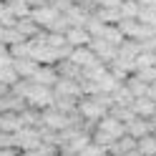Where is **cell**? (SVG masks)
Returning a JSON list of instances; mask_svg holds the SVG:
<instances>
[{
    "label": "cell",
    "instance_id": "obj_1",
    "mask_svg": "<svg viewBox=\"0 0 156 156\" xmlns=\"http://www.w3.org/2000/svg\"><path fill=\"white\" fill-rule=\"evenodd\" d=\"M121 136H126V123L119 121L113 113H106L103 119L93 126V131H91V141L93 144H98L103 146V149H108V146L113 141H119Z\"/></svg>",
    "mask_w": 156,
    "mask_h": 156
},
{
    "label": "cell",
    "instance_id": "obj_2",
    "mask_svg": "<svg viewBox=\"0 0 156 156\" xmlns=\"http://www.w3.org/2000/svg\"><path fill=\"white\" fill-rule=\"evenodd\" d=\"M13 146L18 151H33L43 146V129H28L23 126L20 131L13 133Z\"/></svg>",
    "mask_w": 156,
    "mask_h": 156
},
{
    "label": "cell",
    "instance_id": "obj_3",
    "mask_svg": "<svg viewBox=\"0 0 156 156\" xmlns=\"http://www.w3.org/2000/svg\"><path fill=\"white\" fill-rule=\"evenodd\" d=\"M88 48L96 53V58H98V61H103L106 66H108L113 58H116V53H119V48H116V45H111V43H106L103 38H91Z\"/></svg>",
    "mask_w": 156,
    "mask_h": 156
},
{
    "label": "cell",
    "instance_id": "obj_4",
    "mask_svg": "<svg viewBox=\"0 0 156 156\" xmlns=\"http://www.w3.org/2000/svg\"><path fill=\"white\" fill-rule=\"evenodd\" d=\"M58 15H61V10H55V8H53V5H48V3H45V5H41V8H33V10H30V18H33V20L43 28V30H48V25H51Z\"/></svg>",
    "mask_w": 156,
    "mask_h": 156
},
{
    "label": "cell",
    "instance_id": "obj_5",
    "mask_svg": "<svg viewBox=\"0 0 156 156\" xmlns=\"http://www.w3.org/2000/svg\"><path fill=\"white\" fill-rule=\"evenodd\" d=\"M68 61H73V63L83 71V68H88L91 63H96L98 58H96V53L91 51L88 45H81V48H71V55H68Z\"/></svg>",
    "mask_w": 156,
    "mask_h": 156
},
{
    "label": "cell",
    "instance_id": "obj_6",
    "mask_svg": "<svg viewBox=\"0 0 156 156\" xmlns=\"http://www.w3.org/2000/svg\"><path fill=\"white\" fill-rule=\"evenodd\" d=\"M30 81L41 83V86H48V88H53V86L61 81V76H58L55 66H38V71H35V76L30 78Z\"/></svg>",
    "mask_w": 156,
    "mask_h": 156
},
{
    "label": "cell",
    "instance_id": "obj_7",
    "mask_svg": "<svg viewBox=\"0 0 156 156\" xmlns=\"http://www.w3.org/2000/svg\"><path fill=\"white\" fill-rule=\"evenodd\" d=\"M66 41L71 48H81V45H88L91 43V33L86 30L83 25H71L66 30Z\"/></svg>",
    "mask_w": 156,
    "mask_h": 156
},
{
    "label": "cell",
    "instance_id": "obj_8",
    "mask_svg": "<svg viewBox=\"0 0 156 156\" xmlns=\"http://www.w3.org/2000/svg\"><path fill=\"white\" fill-rule=\"evenodd\" d=\"M20 129H23V121L18 111H0V131L3 133H15Z\"/></svg>",
    "mask_w": 156,
    "mask_h": 156
},
{
    "label": "cell",
    "instance_id": "obj_9",
    "mask_svg": "<svg viewBox=\"0 0 156 156\" xmlns=\"http://www.w3.org/2000/svg\"><path fill=\"white\" fill-rule=\"evenodd\" d=\"M131 111L141 119H151L156 116V101H151L149 96H141V98H133L131 101Z\"/></svg>",
    "mask_w": 156,
    "mask_h": 156
},
{
    "label": "cell",
    "instance_id": "obj_10",
    "mask_svg": "<svg viewBox=\"0 0 156 156\" xmlns=\"http://www.w3.org/2000/svg\"><path fill=\"white\" fill-rule=\"evenodd\" d=\"M126 133L131 136V139H141V136L146 133H154L149 119H141V116H136V119H131L129 123H126Z\"/></svg>",
    "mask_w": 156,
    "mask_h": 156
},
{
    "label": "cell",
    "instance_id": "obj_11",
    "mask_svg": "<svg viewBox=\"0 0 156 156\" xmlns=\"http://www.w3.org/2000/svg\"><path fill=\"white\" fill-rule=\"evenodd\" d=\"M38 66L41 63H35L33 58H13V71L20 78H33L35 71H38Z\"/></svg>",
    "mask_w": 156,
    "mask_h": 156
},
{
    "label": "cell",
    "instance_id": "obj_12",
    "mask_svg": "<svg viewBox=\"0 0 156 156\" xmlns=\"http://www.w3.org/2000/svg\"><path fill=\"white\" fill-rule=\"evenodd\" d=\"M55 71L61 78H66V81H81V68H78L73 61H68V58H63V61L55 63Z\"/></svg>",
    "mask_w": 156,
    "mask_h": 156
},
{
    "label": "cell",
    "instance_id": "obj_13",
    "mask_svg": "<svg viewBox=\"0 0 156 156\" xmlns=\"http://www.w3.org/2000/svg\"><path fill=\"white\" fill-rule=\"evenodd\" d=\"M136 149V139H131L129 133L126 136H121L119 141H113L108 149H106V154H111V156H123V154H129V151H133Z\"/></svg>",
    "mask_w": 156,
    "mask_h": 156
},
{
    "label": "cell",
    "instance_id": "obj_14",
    "mask_svg": "<svg viewBox=\"0 0 156 156\" xmlns=\"http://www.w3.org/2000/svg\"><path fill=\"white\" fill-rule=\"evenodd\" d=\"M13 28H15V30H18V33H20L23 38H28V41H30V38H35L38 33H41V30H43V28H41V25H38V23L33 20V18H30V15H28V18H20V20H18V23H15Z\"/></svg>",
    "mask_w": 156,
    "mask_h": 156
},
{
    "label": "cell",
    "instance_id": "obj_15",
    "mask_svg": "<svg viewBox=\"0 0 156 156\" xmlns=\"http://www.w3.org/2000/svg\"><path fill=\"white\" fill-rule=\"evenodd\" d=\"M93 38H103L106 43H111V45H116V48H119V45L126 41V35L121 33V28H119V25H108V23H106L103 30H101L98 35H93Z\"/></svg>",
    "mask_w": 156,
    "mask_h": 156
},
{
    "label": "cell",
    "instance_id": "obj_16",
    "mask_svg": "<svg viewBox=\"0 0 156 156\" xmlns=\"http://www.w3.org/2000/svg\"><path fill=\"white\" fill-rule=\"evenodd\" d=\"M63 15L68 18V23H71V25H83L86 28V20H88V18H91V13H86L83 10V8L81 5H68L66 8V10H63Z\"/></svg>",
    "mask_w": 156,
    "mask_h": 156
},
{
    "label": "cell",
    "instance_id": "obj_17",
    "mask_svg": "<svg viewBox=\"0 0 156 156\" xmlns=\"http://www.w3.org/2000/svg\"><path fill=\"white\" fill-rule=\"evenodd\" d=\"M123 83H126V88L131 91V96H133V98H141V96H149V83H144V81H141V78L136 76V73H131V76L126 78Z\"/></svg>",
    "mask_w": 156,
    "mask_h": 156
},
{
    "label": "cell",
    "instance_id": "obj_18",
    "mask_svg": "<svg viewBox=\"0 0 156 156\" xmlns=\"http://www.w3.org/2000/svg\"><path fill=\"white\" fill-rule=\"evenodd\" d=\"M136 151L141 156H156V133H146L136 139Z\"/></svg>",
    "mask_w": 156,
    "mask_h": 156
},
{
    "label": "cell",
    "instance_id": "obj_19",
    "mask_svg": "<svg viewBox=\"0 0 156 156\" xmlns=\"http://www.w3.org/2000/svg\"><path fill=\"white\" fill-rule=\"evenodd\" d=\"M119 83H121V81H116V78H113V76L108 73V66H106V73H101L98 78H96V86H98V93H108V96H111V93H113L116 88H119Z\"/></svg>",
    "mask_w": 156,
    "mask_h": 156
},
{
    "label": "cell",
    "instance_id": "obj_20",
    "mask_svg": "<svg viewBox=\"0 0 156 156\" xmlns=\"http://www.w3.org/2000/svg\"><path fill=\"white\" fill-rule=\"evenodd\" d=\"M111 98H113V106H119V108H129L131 101H133V96H131L129 88H126V83H119V88L111 93ZM113 106H111V108H113Z\"/></svg>",
    "mask_w": 156,
    "mask_h": 156
},
{
    "label": "cell",
    "instance_id": "obj_21",
    "mask_svg": "<svg viewBox=\"0 0 156 156\" xmlns=\"http://www.w3.org/2000/svg\"><path fill=\"white\" fill-rule=\"evenodd\" d=\"M96 18H98L101 23H108V25H116L121 20V10L119 8H96Z\"/></svg>",
    "mask_w": 156,
    "mask_h": 156
},
{
    "label": "cell",
    "instance_id": "obj_22",
    "mask_svg": "<svg viewBox=\"0 0 156 156\" xmlns=\"http://www.w3.org/2000/svg\"><path fill=\"white\" fill-rule=\"evenodd\" d=\"M133 68H136V71H144V68H156V53L141 51L139 55L133 58ZM136 71H133V73H136Z\"/></svg>",
    "mask_w": 156,
    "mask_h": 156
},
{
    "label": "cell",
    "instance_id": "obj_23",
    "mask_svg": "<svg viewBox=\"0 0 156 156\" xmlns=\"http://www.w3.org/2000/svg\"><path fill=\"white\" fill-rule=\"evenodd\" d=\"M119 10H121V18H126V20H136L139 13H141V5L136 3V0H123Z\"/></svg>",
    "mask_w": 156,
    "mask_h": 156
},
{
    "label": "cell",
    "instance_id": "obj_24",
    "mask_svg": "<svg viewBox=\"0 0 156 156\" xmlns=\"http://www.w3.org/2000/svg\"><path fill=\"white\" fill-rule=\"evenodd\" d=\"M25 41H28V38H23L15 28H5V30H3V43H5L8 48H10V45H18V43H25Z\"/></svg>",
    "mask_w": 156,
    "mask_h": 156
},
{
    "label": "cell",
    "instance_id": "obj_25",
    "mask_svg": "<svg viewBox=\"0 0 156 156\" xmlns=\"http://www.w3.org/2000/svg\"><path fill=\"white\" fill-rule=\"evenodd\" d=\"M5 5L13 10V15L18 18V20H20V18H28V15H30V8H28L23 0H10V3H5Z\"/></svg>",
    "mask_w": 156,
    "mask_h": 156
},
{
    "label": "cell",
    "instance_id": "obj_26",
    "mask_svg": "<svg viewBox=\"0 0 156 156\" xmlns=\"http://www.w3.org/2000/svg\"><path fill=\"white\" fill-rule=\"evenodd\" d=\"M0 81H3L5 86H10V88H13V86L20 81V76L13 71V66H5V68H0Z\"/></svg>",
    "mask_w": 156,
    "mask_h": 156
},
{
    "label": "cell",
    "instance_id": "obj_27",
    "mask_svg": "<svg viewBox=\"0 0 156 156\" xmlns=\"http://www.w3.org/2000/svg\"><path fill=\"white\" fill-rule=\"evenodd\" d=\"M15 23H18V18L13 15V10H10V8L3 3V8H0V25H3V28H13Z\"/></svg>",
    "mask_w": 156,
    "mask_h": 156
},
{
    "label": "cell",
    "instance_id": "obj_28",
    "mask_svg": "<svg viewBox=\"0 0 156 156\" xmlns=\"http://www.w3.org/2000/svg\"><path fill=\"white\" fill-rule=\"evenodd\" d=\"M136 20L144 23V25L156 28V10H154V8H141V13H139V18H136Z\"/></svg>",
    "mask_w": 156,
    "mask_h": 156
},
{
    "label": "cell",
    "instance_id": "obj_29",
    "mask_svg": "<svg viewBox=\"0 0 156 156\" xmlns=\"http://www.w3.org/2000/svg\"><path fill=\"white\" fill-rule=\"evenodd\" d=\"M76 156H106V149H103V146H98V144H88V146H86V149L81 151V154H76Z\"/></svg>",
    "mask_w": 156,
    "mask_h": 156
},
{
    "label": "cell",
    "instance_id": "obj_30",
    "mask_svg": "<svg viewBox=\"0 0 156 156\" xmlns=\"http://www.w3.org/2000/svg\"><path fill=\"white\" fill-rule=\"evenodd\" d=\"M139 45H141V51L156 53V33H154V35H149V38H141V41H139Z\"/></svg>",
    "mask_w": 156,
    "mask_h": 156
},
{
    "label": "cell",
    "instance_id": "obj_31",
    "mask_svg": "<svg viewBox=\"0 0 156 156\" xmlns=\"http://www.w3.org/2000/svg\"><path fill=\"white\" fill-rule=\"evenodd\" d=\"M136 76H139L144 83H154V81H156V68H144V71H136Z\"/></svg>",
    "mask_w": 156,
    "mask_h": 156
},
{
    "label": "cell",
    "instance_id": "obj_32",
    "mask_svg": "<svg viewBox=\"0 0 156 156\" xmlns=\"http://www.w3.org/2000/svg\"><path fill=\"white\" fill-rule=\"evenodd\" d=\"M123 0H98V8H121Z\"/></svg>",
    "mask_w": 156,
    "mask_h": 156
},
{
    "label": "cell",
    "instance_id": "obj_33",
    "mask_svg": "<svg viewBox=\"0 0 156 156\" xmlns=\"http://www.w3.org/2000/svg\"><path fill=\"white\" fill-rule=\"evenodd\" d=\"M0 156H20V151L15 146H5V149H0Z\"/></svg>",
    "mask_w": 156,
    "mask_h": 156
},
{
    "label": "cell",
    "instance_id": "obj_34",
    "mask_svg": "<svg viewBox=\"0 0 156 156\" xmlns=\"http://www.w3.org/2000/svg\"><path fill=\"white\" fill-rule=\"evenodd\" d=\"M23 3H25V5H28V8L33 10V8H41V5H45L48 0H23Z\"/></svg>",
    "mask_w": 156,
    "mask_h": 156
},
{
    "label": "cell",
    "instance_id": "obj_35",
    "mask_svg": "<svg viewBox=\"0 0 156 156\" xmlns=\"http://www.w3.org/2000/svg\"><path fill=\"white\" fill-rule=\"evenodd\" d=\"M149 98H151V101H156V81H154V83H149Z\"/></svg>",
    "mask_w": 156,
    "mask_h": 156
},
{
    "label": "cell",
    "instance_id": "obj_36",
    "mask_svg": "<svg viewBox=\"0 0 156 156\" xmlns=\"http://www.w3.org/2000/svg\"><path fill=\"white\" fill-rule=\"evenodd\" d=\"M10 93V86H5L3 81H0V98H3V96H8Z\"/></svg>",
    "mask_w": 156,
    "mask_h": 156
},
{
    "label": "cell",
    "instance_id": "obj_37",
    "mask_svg": "<svg viewBox=\"0 0 156 156\" xmlns=\"http://www.w3.org/2000/svg\"><path fill=\"white\" fill-rule=\"evenodd\" d=\"M136 3H139L141 8H151V5L156 3V0H136Z\"/></svg>",
    "mask_w": 156,
    "mask_h": 156
},
{
    "label": "cell",
    "instance_id": "obj_38",
    "mask_svg": "<svg viewBox=\"0 0 156 156\" xmlns=\"http://www.w3.org/2000/svg\"><path fill=\"white\" fill-rule=\"evenodd\" d=\"M5 53H8V45H5L3 41H0V55H5Z\"/></svg>",
    "mask_w": 156,
    "mask_h": 156
},
{
    "label": "cell",
    "instance_id": "obj_39",
    "mask_svg": "<svg viewBox=\"0 0 156 156\" xmlns=\"http://www.w3.org/2000/svg\"><path fill=\"white\" fill-rule=\"evenodd\" d=\"M123 156H141V154H139V151L133 149V151H129V154H123Z\"/></svg>",
    "mask_w": 156,
    "mask_h": 156
},
{
    "label": "cell",
    "instance_id": "obj_40",
    "mask_svg": "<svg viewBox=\"0 0 156 156\" xmlns=\"http://www.w3.org/2000/svg\"><path fill=\"white\" fill-rule=\"evenodd\" d=\"M3 30H5V28H3V25H0V41H3Z\"/></svg>",
    "mask_w": 156,
    "mask_h": 156
},
{
    "label": "cell",
    "instance_id": "obj_41",
    "mask_svg": "<svg viewBox=\"0 0 156 156\" xmlns=\"http://www.w3.org/2000/svg\"><path fill=\"white\" fill-rule=\"evenodd\" d=\"M151 8H154V10H156V3H154V5H151Z\"/></svg>",
    "mask_w": 156,
    "mask_h": 156
},
{
    "label": "cell",
    "instance_id": "obj_42",
    "mask_svg": "<svg viewBox=\"0 0 156 156\" xmlns=\"http://www.w3.org/2000/svg\"><path fill=\"white\" fill-rule=\"evenodd\" d=\"M154 133H156V131H154Z\"/></svg>",
    "mask_w": 156,
    "mask_h": 156
}]
</instances>
